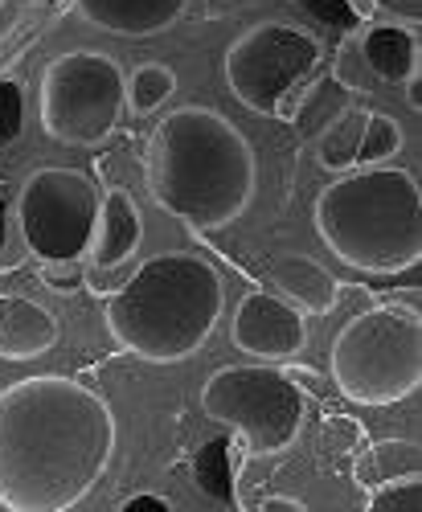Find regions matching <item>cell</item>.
<instances>
[{
    "instance_id": "6da1fadb",
    "label": "cell",
    "mask_w": 422,
    "mask_h": 512,
    "mask_svg": "<svg viewBox=\"0 0 422 512\" xmlns=\"http://www.w3.org/2000/svg\"><path fill=\"white\" fill-rule=\"evenodd\" d=\"M111 459L115 414L82 381L41 373L0 390V508H78Z\"/></svg>"
},
{
    "instance_id": "8992f818",
    "label": "cell",
    "mask_w": 422,
    "mask_h": 512,
    "mask_svg": "<svg viewBox=\"0 0 422 512\" xmlns=\"http://www.w3.org/2000/svg\"><path fill=\"white\" fill-rule=\"evenodd\" d=\"M201 410L230 426L246 455H275L304 431V394L271 365L218 369L201 390Z\"/></svg>"
},
{
    "instance_id": "484cf974",
    "label": "cell",
    "mask_w": 422,
    "mask_h": 512,
    "mask_svg": "<svg viewBox=\"0 0 422 512\" xmlns=\"http://www.w3.org/2000/svg\"><path fill=\"white\" fill-rule=\"evenodd\" d=\"M406 91H410V107L418 111V107H422V78H418V70L406 78Z\"/></svg>"
},
{
    "instance_id": "5b68a950",
    "label": "cell",
    "mask_w": 422,
    "mask_h": 512,
    "mask_svg": "<svg viewBox=\"0 0 422 512\" xmlns=\"http://www.w3.org/2000/svg\"><path fill=\"white\" fill-rule=\"evenodd\" d=\"M332 381L357 406H394L422 386V324L410 308H369L332 340Z\"/></svg>"
},
{
    "instance_id": "83f0119b",
    "label": "cell",
    "mask_w": 422,
    "mask_h": 512,
    "mask_svg": "<svg viewBox=\"0 0 422 512\" xmlns=\"http://www.w3.org/2000/svg\"><path fill=\"white\" fill-rule=\"evenodd\" d=\"M0 250H5V201H0Z\"/></svg>"
},
{
    "instance_id": "7402d4cb",
    "label": "cell",
    "mask_w": 422,
    "mask_h": 512,
    "mask_svg": "<svg viewBox=\"0 0 422 512\" xmlns=\"http://www.w3.org/2000/svg\"><path fill=\"white\" fill-rule=\"evenodd\" d=\"M21 123H25V91H21V82L0 78V148L21 136Z\"/></svg>"
},
{
    "instance_id": "ba28073f",
    "label": "cell",
    "mask_w": 422,
    "mask_h": 512,
    "mask_svg": "<svg viewBox=\"0 0 422 512\" xmlns=\"http://www.w3.org/2000/svg\"><path fill=\"white\" fill-rule=\"evenodd\" d=\"M320 66V41L308 29L283 21H263L246 29L226 50L230 95L259 115H287L295 95Z\"/></svg>"
},
{
    "instance_id": "9a60e30c",
    "label": "cell",
    "mask_w": 422,
    "mask_h": 512,
    "mask_svg": "<svg viewBox=\"0 0 422 512\" xmlns=\"http://www.w3.org/2000/svg\"><path fill=\"white\" fill-rule=\"evenodd\" d=\"M353 50L369 70V82H406L418 70V37L402 25H373L365 29Z\"/></svg>"
},
{
    "instance_id": "603a6c76",
    "label": "cell",
    "mask_w": 422,
    "mask_h": 512,
    "mask_svg": "<svg viewBox=\"0 0 422 512\" xmlns=\"http://www.w3.org/2000/svg\"><path fill=\"white\" fill-rule=\"evenodd\" d=\"M300 9H308L316 21L336 25V29H349V25H357V13L349 9V0H300Z\"/></svg>"
},
{
    "instance_id": "cb8c5ba5",
    "label": "cell",
    "mask_w": 422,
    "mask_h": 512,
    "mask_svg": "<svg viewBox=\"0 0 422 512\" xmlns=\"http://www.w3.org/2000/svg\"><path fill=\"white\" fill-rule=\"evenodd\" d=\"M369 5H373L377 13L402 21V25H414V29H418V21H422V0H369Z\"/></svg>"
},
{
    "instance_id": "d6986e66",
    "label": "cell",
    "mask_w": 422,
    "mask_h": 512,
    "mask_svg": "<svg viewBox=\"0 0 422 512\" xmlns=\"http://www.w3.org/2000/svg\"><path fill=\"white\" fill-rule=\"evenodd\" d=\"M193 476L201 484V492L230 500L234 496V455H230V439H209L197 459H193Z\"/></svg>"
},
{
    "instance_id": "ffe728a7",
    "label": "cell",
    "mask_w": 422,
    "mask_h": 512,
    "mask_svg": "<svg viewBox=\"0 0 422 512\" xmlns=\"http://www.w3.org/2000/svg\"><path fill=\"white\" fill-rule=\"evenodd\" d=\"M402 148V127L394 115H382V111H369L365 115V136H361V152H357V164H386L390 156H398Z\"/></svg>"
},
{
    "instance_id": "30bf717a",
    "label": "cell",
    "mask_w": 422,
    "mask_h": 512,
    "mask_svg": "<svg viewBox=\"0 0 422 512\" xmlns=\"http://www.w3.org/2000/svg\"><path fill=\"white\" fill-rule=\"evenodd\" d=\"M230 336L246 357L287 361L295 353H304L308 324H304V312L291 308L287 300H275V295H246L234 312Z\"/></svg>"
},
{
    "instance_id": "44dd1931",
    "label": "cell",
    "mask_w": 422,
    "mask_h": 512,
    "mask_svg": "<svg viewBox=\"0 0 422 512\" xmlns=\"http://www.w3.org/2000/svg\"><path fill=\"white\" fill-rule=\"evenodd\" d=\"M365 508L369 512H418L422 508V476L410 472V476L373 484V496L365 500Z\"/></svg>"
},
{
    "instance_id": "d4e9b609",
    "label": "cell",
    "mask_w": 422,
    "mask_h": 512,
    "mask_svg": "<svg viewBox=\"0 0 422 512\" xmlns=\"http://www.w3.org/2000/svg\"><path fill=\"white\" fill-rule=\"evenodd\" d=\"M119 512H173V504H168L164 496H152V492H144V496L123 500V504H119Z\"/></svg>"
},
{
    "instance_id": "4316f807",
    "label": "cell",
    "mask_w": 422,
    "mask_h": 512,
    "mask_svg": "<svg viewBox=\"0 0 422 512\" xmlns=\"http://www.w3.org/2000/svg\"><path fill=\"white\" fill-rule=\"evenodd\" d=\"M263 512H304V504L300 500H267Z\"/></svg>"
},
{
    "instance_id": "7c38bea8",
    "label": "cell",
    "mask_w": 422,
    "mask_h": 512,
    "mask_svg": "<svg viewBox=\"0 0 422 512\" xmlns=\"http://www.w3.org/2000/svg\"><path fill=\"white\" fill-rule=\"evenodd\" d=\"M144 238V218L136 201L123 193V189H111L103 193L99 201V222H95V234H91V246H87V259L95 271H111V267H123L136 254Z\"/></svg>"
},
{
    "instance_id": "4fadbf2b",
    "label": "cell",
    "mask_w": 422,
    "mask_h": 512,
    "mask_svg": "<svg viewBox=\"0 0 422 512\" xmlns=\"http://www.w3.org/2000/svg\"><path fill=\"white\" fill-rule=\"evenodd\" d=\"M58 345V320L25 295H0V361H33Z\"/></svg>"
},
{
    "instance_id": "5bb4252c",
    "label": "cell",
    "mask_w": 422,
    "mask_h": 512,
    "mask_svg": "<svg viewBox=\"0 0 422 512\" xmlns=\"http://www.w3.org/2000/svg\"><path fill=\"white\" fill-rule=\"evenodd\" d=\"M271 283L283 291V300L291 308H300L304 316H328L341 300V279L328 267H320L312 254H279L271 263Z\"/></svg>"
},
{
    "instance_id": "e0dca14e",
    "label": "cell",
    "mask_w": 422,
    "mask_h": 512,
    "mask_svg": "<svg viewBox=\"0 0 422 512\" xmlns=\"http://www.w3.org/2000/svg\"><path fill=\"white\" fill-rule=\"evenodd\" d=\"M177 91V74L164 62H144L132 70V78H123V95H128V111L148 119L152 111H160Z\"/></svg>"
},
{
    "instance_id": "52a82bcc",
    "label": "cell",
    "mask_w": 422,
    "mask_h": 512,
    "mask_svg": "<svg viewBox=\"0 0 422 512\" xmlns=\"http://www.w3.org/2000/svg\"><path fill=\"white\" fill-rule=\"evenodd\" d=\"M128 111L123 70L99 50H70L41 74V127L66 148H95Z\"/></svg>"
},
{
    "instance_id": "2e32d148",
    "label": "cell",
    "mask_w": 422,
    "mask_h": 512,
    "mask_svg": "<svg viewBox=\"0 0 422 512\" xmlns=\"http://www.w3.org/2000/svg\"><path fill=\"white\" fill-rule=\"evenodd\" d=\"M418 459H422L418 439H382V443H373V447L361 455L357 480H361L365 488H373V484L394 480V476H410V472H418Z\"/></svg>"
},
{
    "instance_id": "277c9868",
    "label": "cell",
    "mask_w": 422,
    "mask_h": 512,
    "mask_svg": "<svg viewBox=\"0 0 422 512\" xmlns=\"http://www.w3.org/2000/svg\"><path fill=\"white\" fill-rule=\"evenodd\" d=\"M312 222L320 242L353 271L398 275L422 259V193L406 168L365 164L324 185Z\"/></svg>"
},
{
    "instance_id": "9c48e42d",
    "label": "cell",
    "mask_w": 422,
    "mask_h": 512,
    "mask_svg": "<svg viewBox=\"0 0 422 512\" xmlns=\"http://www.w3.org/2000/svg\"><path fill=\"white\" fill-rule=\"evenodd\" d=\"M99 185L82 168H37L21 185V234L46 263H78L99 222Z\"/></svg>"
},
{
    "instance_id": "7a4b0ae2",
    "label": "cell",
    "mask_w": 422,
    "mask_h": 512,
    "mask_svg": "<svg viewBox=\"0 0 422 512\" xmlns=\"http://www.w3.org/2000/svg\"><path fill=\"white\" fill-rule=\"evenodd\" d=\"M152 201L193 230H222L255 201V148L214 107H177L156 123L144 152Z\"/></svg>"
},
{
    "instance_id": "ac0fdd59",
    "label": "cell",
    "mask_w": 422,
    "mask_h": 512,
    "mask_svg": "<svg viewBox=\"0 0 422 512\" xmlns=\"http://www.w3.org/2000/svg\"><path fill=\"white\" fill-rule=\"evenodd\" d=\"M365 115L369 111H345L316 144V160L324 168H353L357 152H361V136H365Z\"/></svg>"
},
{
    "instance_id": "8fae6325",
    "label": "cell",
    "mask_w": 422,
    "mask_h": 512,
    "mask_svg": "<svg viewBox=\"0 0 422 512\" xmlns=\"http://www.w3.org/2000/svg\"><path fill=\"white\" fill-rule=\"evenodd\" d=\"M185 5L189 0H78V13L115 37L148 41L173 29L185 17Z\"/></svg>"
},
{
    "instance_id": "3957f363",
    "label": "cell",
    "mask_w": 422,
    "mask_h": 512,
    "mask_svg": "<svg viewBox=\"0 0 422 512\" xmlns=\"http://www.w3.org/2000/svg\"><path fill=\"white\" fill-rule=\"evenodd\" d=\"M226 308V283L214 263L168 250L140 263L107 300V328L140 361L177 365L205 349Z\"/></svg>"
}]
</instances>
